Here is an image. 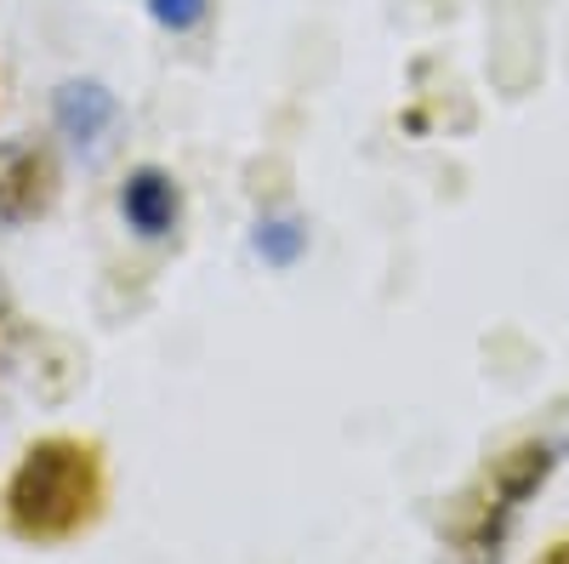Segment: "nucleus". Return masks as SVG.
<instances>
[{"instance_id":"1","label":"nucleus","mask_w":569,"mask_h":564,"mask_svg":"<svg viewBox=\"0 0 569 564\" xmlns=\"http://www.w3.org/2000/svg\"><path fill=\"white\" fill-rule=\"evenodd\" d=\"M52 115H58V131L69 137L74 149H103V137L120 120V103H114V91H103L98 80H69V86H58Z\"/></svg>"},{"instance_id":"5","label":"nucleus","mask_w":569,"mask_h":564,"mask_svg":"<svg viewBox=\"0 0 569 564\" xmlns=\"http://www.w3.org/2000/svg\"><path fill=\"white\" fill-rule=\"evenodd\" d=\"M206 7L211 0H149V12H154V23H166V29H194L200 18H206Z\"/></svg>"},{"instance_id":"4","label":"nucleus","mask_w":569,"mask_h":564,"mask_svg":"<svg viewBox=\"0 0 569 564\" xmlns=\"http://www.w3.org/2000/svg\"><path fill=\"white\" fill-rule=\"evenodd\" d=\"M302 246H308V228H302L297 217H268V222H257V251H262V263L291 268V263L302 257Z\"/></svg>"},{"instance_id":"3","label":"nucleus","mask_w":569,"mask_h":564,"mask_svg":"<svg viewBox=\"0 0 569 564\" xmlns=\"http://www.w3.org/2000/svg\"><path fill=\"white\" fill-rule=\"evenodd\" d=\"M34 182H40V160L23 144H0V222H12V217L29 211Z\"/></svg>"},{"instance_id":"6","label":"nucleus","mask_w":569,"mask_h":564,"mask_svg":"<svg viewBox=\"0 0 569 564\" xmlns=\"http://www.w3.org/2000/svg\"><path fill=\"white\" fill-rule=\"evenodd\" d=\"M552 564H569V542H563V547H558V553H552Z\"/></svg>"},{"instance_id":"2","label":"nucleus","mask_w":569,"mask_h":564,"mask_svg":"<svg viewBox=\"0 0 569 564\" xmlns=\"http://www.w3.org/2000/svg\"><path fill=\"white\" fill-rule=\"evenodd\" d=\"M120 211H126V222L142 234V240H160V234H171V222H177V188H171V177L154 171V166H142V171L120 188Z\"/></svg>"}]
</instances>
